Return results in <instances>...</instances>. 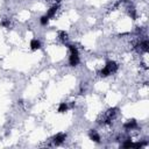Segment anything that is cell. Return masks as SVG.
<instances>
[{
	"mask_svg": "<svg viewBox=\"0 0 149 149\" xmlns=\"http://www.w3.org/2000/svg\"><path fill=\"white\" fill-rule=\"evenodd\" d=\"M65 47L69 50V57H68L69 65L70 66H77L80 63V54H79L78 48L74 44H71V43L65 44Z\"/></svg>",
	"mask_w": 149,
	"mask_h": 149,
	"instance_id": "obj_1",
	"label": "cell"
},
{
	"mask_svg": "<svg viewBox=\"0 0 149 149\" xmlns=\"http://www.w3.org/2000/svg\"><path fill=\"white\" fill-rule=\"evenodd\" d=\"M118 70H119V64L115 61L109 59V61H107L105 63V65L99 71V76L102 77V78H106V77H109V76L114 74Z\"/></svg>",
	"mask_w": 149,
	"mask_h": 149,
	"instance_id": "obj_2",
	"label": "cell"
},
{
	"mask_svg": "<svg viewBox=\"0 0 149 149\" xmlns=\"http://www.w3.org/2000/svg\"><path fill=\"white\" fill-rule=\"evenodd\" d=\"M118 114H119V108L118 107H111V108H108L101 115V119H99L98 122L100 125H104V126L105 125H109L112 121L115 120V118L118 116Z\"/></svg>",
	"mask_w": 149,
	"mask_h": 149,
	"instance_id": "obj_3",
	"label": "cell"
},
{
	"mask_svg": "<svg viewBox=\"0 0 149 149\" xmlns=\"http://www.w3.org/2000/svg\"><path fill=\"white\" fill-rule=\"evenodd\" d=\"M66 133H57L51 137V142L54 146H61L66 140Z\"/></svg>",
	"mask_w": 149,
	"mask_h": 149,
	"instance_id": "obj_4",
	"label": "cell"
},
{
	"mask_svg": "<svg viewBox=\"0 0 149 149\" xmlns=\"http://www.w3.org/2000/svg\"><path fill=\"white\" fill-rule=\"evenodd\" d=\"M136 49H137L139 52L147 54L148 50H149V41H148V38H143V40H141V41L136 44Z\"/></svg>",
	"mask_w": 149,
	"mask_h": 149,
	"instance_id": "obj_5",
	"label": "cell"
},
{
	"mask_svg": "<svg viewBox=\"0 0 149 149\" xmlns=\"http://www.w3.org/2000/svg\"><path fill=\"white\" fill-rule=\"evenodd\" d=\"M137 121L135 120V119H129V120H127L125 123H123V129L126 130V132H130V130H134V129H136L137 128Z\"/></svg>",
	"mask_w": 149,
	"mask_h": 149,
	"instance_id": "obj_6",
	"label": "cell"
},
{
	"mask_svg": "<svg viewBox=\"0 0 149 149\" xmlns=\"http://www.w3.org/2000/svg\"><path fill=\"white\" fill-rule=\"evenodd\" d=\"M58 9H59V5H58V3H54V5H52L48 10H47L45 15L51 20V19H54V17L56 16V14H57Z\"/></svg>",
	"mask_w": 149,
	"mask_h": 149,
	"instance_id": "obj_7",
	"label": "cell"
},
{
	"mask_svg": "<svg viewBox=\"0 0 149 149\" xmlns=\"http://www.w3.org/2000/svg\"><path fill=\"white\" fill-rule=\"evenodd\" d=\"M57 38H58V41L62 43V44H68L69 43V34H68V31H65V30H59L58 31V34H57Z\"/></svg>",
	"mask_w": 149,
	"mask_h": 149,
	"instance_id": "obj_8",
	"label": "cell"
},
{
	"mask_svg": "<svg viewBox=\"0 0 149 149\" xmlns=\"http://www.w3.org/2000/svg\"><path fill=\"white\" fill-rule=\"evenodd\" d=\"M29 48L33 51H37V50H40L42 48V43H41V41L38 38H31L30 42H29Z\"/></svg>",
	"mask_w": 149,
	"mask_h": 149,
	"instance_id": "obj_9",
	"label": "cell"
},
{
	"mask_svg": "<svg viewBox=\"0 0 149 149\" xmlns=\"http://www.w3.org/2000/svg\"><path fill=\"white\" fill-rule=\"evenodd\" d=\"M88 137H90V140H92V141L95 142V143H100V142H101V136H100V134H99L95 129H91V130H90Z\"/></svg>",
	"mask_w": 149,
	"mask_h": 149,
	"instance_id": "obj_10",
	"label": "cell"
},
{
	"mask_svg": "<svg viewBox=\"0 0 149 149\" xmlns=\"http://www.w3.org/2000/svg\"><path fill=\"white\" fill-rule=\"evenodd\" d=\"M69 108H70L69 107V104L65 102V101H62V102H59V105L57 107V112L61 113V114H64V113H66L69 111Z\"/></svg>",
	"mask_w": 149,
	"mask_h": 149,
	"instance_id": "obj_11",
	"label": "cell"
},
{
	"mask_svg": "<svg viewBox=\"0 0 149 149\" xmlns=\"http://www.w3.org/2000/svg\"><path fill=\"white\" fill-rule=\"evenodd\" d=\"M49 21H50V19H49L45 14L40 17V23H41V26H47V24L49 23Z\"/></svg>",
	"mask_w": 149,
	"mask_h": 149,
	"instance_id": "obj_12",
	"label": "cell"
},
{
	"mask_svg": "<svg viewBox=\"0 0 149 149\" xmlns=\"http://www.w3.org/2000/svg\"><path fill=\"white\" fill-rule=\"evenodd\" d=\"M0 24H1L3 28H9V27H10V20H9L8 17H5V19L1 20Z\"/></svg>",
	"mask_w": 149,
	"mask_h": 149,
	"instance_id": "obj_13",
	"label": "cell"
},
{
	"mask_svg": "<svg viewBox=\"0 0 149 149\" xmlns=\"http://www.w3.org/2000/svg\"><path fill=\"white\" fill-rule=\"evenodd\" d=\"M47 1H49V2H55V3H59L61 0H47Z\"/></svg>",
	"mask_w": 149,
	"mask_h": 149,
	"instance_id": "obj_14",
	"label": "cell"
}]
</instances>
